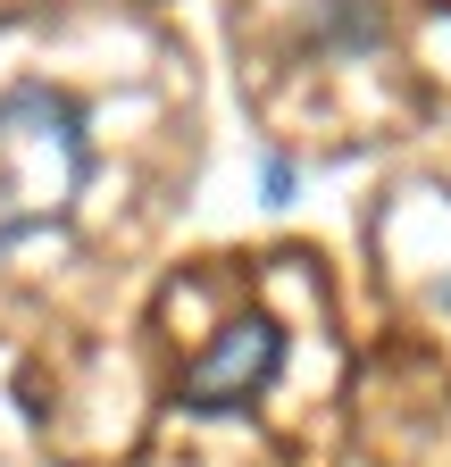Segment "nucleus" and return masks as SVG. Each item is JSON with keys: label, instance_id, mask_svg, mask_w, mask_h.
Masks as SVG:
<instances>
[{"label": "nucleus", "instance_id": "f257e3e1", "mask_svg": "<svg viewBox=\"0 0 451 467\" xmlns=\"http://www.w3.org/2000/svg\"><path fill=\"white\" fill-rule=\"evenodd\" d=\"M84 175H92V134L76 100H59L50 84L0 92V251L59 225Z\"/></svg>", "mask_w": 451, "mask_h": 467}, {"label": "nucleus", "instance_id": "f03ea898", "mask_svg": "<svg viewBox=\"0 0 451 467\" xmlns=\"http://www.w3.org/2000/svg\"><path fill=\"white\" fill-rule=\"evenodd\" d=\"M276 368H285V326L276 317H235L201 359H184L176 400L184 409H251L276 384Z\"/></svg>", "mask_w": 451, "mask_h": 467}, {"label": "nucleus", "instance_id": "7ed1b4c3", "mask_svg": "<svg viewBox=\"0 0 451 467\" xmlns=\"http://www.w3.org/2000/svg\"><path fill=\"white\" fill-rule=\"evenodd\" d=\"M309 42L318 50H343V58H368L384 42V0H318Z\"/></svg>", "mask_w": 451, "mask_h": 467}, {"label": "nucleus", "instance_id": "20e7f679", "mask_svg": "<svg viewBox=\"0 0 451 467\" xmlns=\"http://www.w3.org/2000/svg\"><path fill=\"white\" fill-rule=\"evenodd\" d=\"M443 309H451V284H443Z\"/></svg>", "mask_w": 451, "mask_h": 467}]
</instances>
